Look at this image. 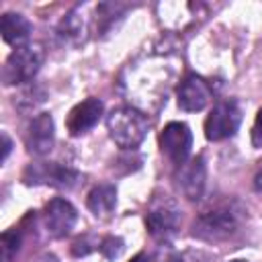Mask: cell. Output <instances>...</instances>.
Here are the masks:
<instances>
[{"mask_svg": "<svg viewBox=\"0 0 262 262\" xmlns=\"http://www.w3.org/2000/svg\"><path fill=\"white\" fill-rule=\"evenodd\" d=\"M0 31L8 45L20 47V45H25V41L31 35V23L18 12H6V14H2Z\"/></svg>", "mask_w": 262, "mask_h": 262, "instance_id": "13", "label": "cell"}, {"mask_svg": "<svg viewBox=\"0 0 262 262\" xmlns=\"http://www.w3.org/2000/svg\"><path fill=\"white\" fill-rule=\"evenodd\" d=\"M147 117L133 106H119L106 117V129L111 139L125 149L137 147L147 135Z\"/></svg>", "mask_w": 262, "mask_h": 262, "instance_id": "2", "label": "cell"}, {"mask_svg": "<svg viewBox=\"0 0 262 262\" xmlns=\"http://www.w3.org/2000/svg\"><path fill=\"white\" fill-rule=\"evenodd\" d=\"M45 51L39 43H25L16 47L2 68V82L6 86H16L29 82L41 68Z\"/></svg>", "mask_w": 262, "mask_h": 262, "instance_id": "3", "label": "cell"}, {"mask_svg": "<svg viewBox=\"0 0 262 262\" xmlns=\"http://www.w3.org/2000/svg\"><path fill=\"white\" fill-rule=\"evenodd\" d=\"M131 262H147V256H145V254H137Z\"/></svg>", "mask_w": 262, "mask_h": 262, "instance_id": "22", "label": "cell"}, {"mask_svg": "<svg viewBox=\"0 0 262 262\" xmlns=\"http://www.w3.org/2000/svg\"><path fill=\"white\" fill-rule=\"evenodd\" d=\"M252 143L254 147H262V108L258 111L254 127H252Z\"/></svg>", "mask_w": 262, "mask_h": 262, "instance_id": "19", "label": "cell"}, {"mask_svg": "<svg viewBox=\"0 0 262 262\" xmlns=\"http://www.w3.org/2000/svg\"><path fill=\"white\" fill-rule=\"evenodd\" d=\"M180 221H182V217H180L178 205L166 194L156 196L145 215L147 231L151 233V237H156L160 242L172 239L180 229Z\"/></svg>", "mask_w": 262, "mask_h": 262, "instance_id": "4", "label": "cell"}, {"mask_svg": "<svg viewBox=\"0 0 262 262\" xmlns=\"http://www.w3.org/2000/svg\"><path fill=\"white\" fill-rule=\"evenodd\" d=\"M178 106L182 111H201L211 100V86L196 74H188L178 86Z\"/></svg>", "mask_w": 262, "mask_h": 262, "instance_id": "10", "label": "cell"}, {"mask_svg": "<svg viewBox=\"0 0 262 262\" xmlns=\"http://www.w3.org/2000/svg\"><path fill=\"white\" fill-rule=\"evenodd\" d=\"M242 209L235 205H219L196 217L192 235L205 242H225L239 231Z\"/></svg>", "mask_w": 262, "mask_h": 262, "instance_id": "1", "label": "cell"}, {"mask_svg": "<svg viewBox=\"0 0 262 262\" xmlns=\"http://www.w3.org/2000/svg\"><path fill=\"white\" fill-rule=\"evenodd\" d=\"M23 180L27 184H45L51 188H74L80 182V174L57 162H35L25 168Z\"/></svg>", "mask_w": 262, "mask_h": 262, "instance_id": "5", "label": "cell"}, {"mask_svg": "<svg viewBox=\"0 0 262 262\" xmlns=\"http://www.w3.org/2000/svg\"><path fill=\"white\" fill-rule=\"evenodd\" d=\"M78 213L66 199H51L43 209V225L51 237H66L76 225Z\"/></svg>", "mask_w": 262, "mask_h": 262, "instance_id": "8", "label": "cell"}, {"mask_svg": "<svg viewBox=\"0 0 262 262\" xmlns=\"http://www.w3.org/2000/svg\"><path fill=\"white\" fill-rule=\"evenodd\" d=\"M170 262H211V256L203 250H182L174 254Z\"/></svg>", "mask_w": 262, "mask_h": 262, "instance_id": "18", "label": "cell"}, {"mask_svg": "<svg viewBox=\"0 0 262 262\" xmlns=\"http://www.w3.org/2000/svg\"><path fill=\"white\" fill-rule=\"evenodd\" d=\"M53 139H55V133H53L51 115L49 113H39L27 127V133H25L27 149L35 156H45V154L51 151Z\"/></svg>", "mask_w": 262, "mask_h": 262, "instance_id": "9", "label": "cell"}, {"mask_svg": "<svg viewBox=\"0 0 262 262\" xmlns=\"http://www.w3.org/2000/svg\"><path fill=\"white\" fill-rule=\"evenodd\" d=\"M86 205H88V209L92 211L94 217H98V219L111 217V213L115 211V205H117V190H115V186L113 184H98V186H94L88 192Z\"/></svg>", "mask_w": 262, "mask_h": 262, "instance_id": "14", "label": "cell"}, {"mask_svg": "<svg viewBox=\"0 0 262 262\" xmlns=\"http://www.w3.org/2000/svg\"><path fill=\"white\" fill-rule=\"evenodd\" d=\"M160 147H162V154L172 164L184 166L190 156V147H192V133L188 125L180 121L168 123L160 133Z\"/></svg>", "mask_w": 262, "mask_h": 262, "instance_id": "7", "label": "cell"}, {"mask_svg": "<svg viewBox=\"0 0 262 262\" xmlns=\"http://www.w3.org/2000/svg\"><path fill=\"white\" fill-rule=\"evenodd\" d=\"M20 248V233L16 229H8L0 237V252H2V262H12V258L18 254Z\"/></svg>", "mask_w": 262, "mask_h": 262, "instance_id": "15", "label": "cell"}, {"mask_svg": "<svg viewBox=\"0 0 262 262\" xmlns=\"http://www.w3.org/2000/svg\"><path fill=\"white\" fill-rule=\"evenodd\" d=\"M205 180H207V170H205V160L201 156L180 166V188L188 201H199L203 196Z\"/></svg>", "mask_w": 262, "mask_h": 262, "instance_id": "12", "label": "cell"}, {"mask_svg": "<svg viewBox=\"0 0 262 262\" xmlns=\"http://www.w3.org/2000/svg\"><path fill=\"white\" fill-rule=\"evenodd\" d=\"M231 262H248V260H231Z\"/></svg>", "mask_w": 262, "mask_h": 262, "instance_id": "23", "label": "cell"}, {"mask_svg": "<svg viewBox=\"0 0 262 262\" xmlns=\"http://www.w3.org/2000/svg\"><path fill=\"white\" fill-rule=\"evenodd\" d=\"M254 188H256L258 192H262V168H260L258 174L254 176Z\"/></svg>", "mask_w": 262, "mask_h": 262, "instance_id": "21", "label": "cell"}, {"mask_svg": "<svg viewBox=\"0 0 262 262\" xmlns=\"http://www.w3.org/2000/svg\"><path fill=\"white\" fill-rule=\"evenodd\" d=\"M100 115H102V102L98 98L90 96V98L78 102L70 111V115L66 119V127H68V131L72 135H82V133L90 131L98 123Z\"/></svg>", "mask_w": 262, "mask_h": 262, "instance_id": "11", "label": "cell"}, {"mask_svg": "<svg viewBox=\"0 0 262 262\" xmlns=\"http://www.w3.org/2000/svg\"><path fill=\"white\" fill-rule=\"evenodd\" d=\"M242 123V108L235 100H221L217 102L207 121H205V135L209 141H223L235 135Z\"/></svg>", "mask_w": 262, "mask_h": 262, "instance_id": "6", "label": "cell"}, {"mask_svg": "<svg viewBox=\"0 0 262 262\" xmlns=\"http://www.w3.org/2000/svg\"><path fill=\"white\" fill-rule=\"evenodd\" d=\"M10 147H12V141L6 133H2V162H6L8 154H10Z\"/></svg>", "mask_w": 262, "mask_h": 262, "instance_id": "20", "label": "cell"}, {"mask_svg": "<svg viewBox=\"0 0 262 262\" xmlns=\"http://www.w3.org/2000/svg\"><path fill=\"white\" fill-rule=\"evenodd\" d=\"M98 250H100V254L104 256V258H108V260H113V258H117L121 252H123V242L119 239V237H104L100 244H98Z\"/></svg>", "mask_w": 262, "mask_h": 262, "instance_id": "17", "label": "cell"}, {"mask_svg": "<svg viewBox=\"0 0 262 262\" xmlns=\"http://www.w3.org/2000/svg\"><path fill=\"white\" fill-rule=\"evenodd\" d=\"M43 98H45L43 90L33 84V88H27V90H23V92L18 94V98L14 100V104H16L18 108H33L35 104L43 102Z\"/></svg>", "mask_w": 262, "mask_h": 262, "instance_id": "16", "label": "cell"}]
</instances>
